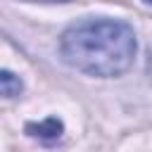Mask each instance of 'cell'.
Segmentation results:
<instances>
[{
  "label": "cell",
  "mask_w": 152,
  "mask_h": 152,
  "mask_svg": "<svg viewBox=\"0 0 152 152\" xmlns=\"http://www.w3.org/2000/svg\"><path fill=\"white\" fill-rule=\"evenodd\" d=\"M59 52L76 71L112 78L131 69L135 57V33L119 19H81L62 33Z\"/></svg>",
  "instance_id": "obj_1"
},
{
  "label": "cell",
  "mask_w": 152,
  "mask_h": 152,
  "mask_svg": "<svg viewBox=\"0 0 152 152\" xmlns=\"http://www.w3.org/2000/svg\"><path fill=\"white\" fill-rule=\"evenodd\" d=\"M26 131H28L31 135H36V138L57 140V138L62 135V121H57V119H48V121H43V124H28Z\"/></svg>",
  "instance_id": "obj_2"
},
{
  "label": "cell",
  "mask_w": 152,
  "mask_h": 152,
  "mask_svg": "<svg viewBox=\"0 0 152 152\" xmlns=\"http://www.w3.org/2000/svg\"><path fill=\"white\" fill-rule=\"evenodd\" d=\"M0 88H2V95L5 97H14V95H19L21 93V81L12 74V71H2L0 74Z\"/></svg>",
  "instance_id": "obj_3"
},
{
  "label": "cell",
  "mask_w": 152,
  "mask_h": 152,
  "mask_svg": "<svg viewBox=\"0 0 152 152\" xmlns=\"http://www.w3.org/2000/svg\"><path fill=\"white\" fill-rule=\"evenodd\" d=\"M38 2H69V0H38Z\"/></svg>",
  "instance_id": "obj_4"
},
{
  "label": "cell",
  "mask_w": 152,
  "mask_h": 152,
  "mask_svg": "<svg viewBox=\"0 0 152 152\" xmlns=\"http://www.w3.org/2000/svg\"><path fill=\"white\" fill-rule=\"evenodd\" d=\"M150 71H152V55H150Z\"/></svg>",
  "instance_id": "obj_5"
},
{
  "label": "cell",
  "mask_w": 152,
  "mask_h": 152,
  "mask_svg": "<svg viewBox=\"0 0 152 152\" xmlns=\"http://www.w3.org/2000/svg\"><path fill=\"white\" fill-rule=\"evenodd\" d=\"M145 2H150V5H152V0H145Z\"/></svg>",
  "instance_id": "obj_6"
}]
</instances>
